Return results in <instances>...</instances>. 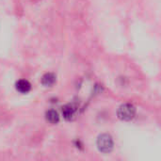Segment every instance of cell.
<instances>
[{
    "mask_svg": "<svg viewBox=\"0 0 161 161\" xmlns=\"http://www.w3.org/2000/svg\"><path fill=\"white\" fill-rule=\"evenodd\" d=\"M16 90L21 93H27L31 90L30 83L25 79H20L16 82Z\"/></svg>",
    "mask_w": 161,
    "mask_h": 161,
    "instance_id": "obj_4",
    "label": "cell"
},
{
    "mask_svg": "<svg viewBox=\"0 0 161 161\" xmlns=\"http://www.w3.org/2000/svg\"><path fill=\"white\" fill-rule=\"evenodd\" d=\"M114 142L112 137L108 134H102L97 139V148L104 154H108L112 151Z\"/></svg>",
    "mask_w": 161,
    "mask_h": 161,
    "instance_id": "obj_1",
    "label": "cell"
},
{
    "mask_svg": "<svg viewBox=\"0 0 161 161\" xmlns=\"http://www.w3.org/2000/svg\"><path fill=\"white\" fill-rule=\"evenodd\" d=\"M56 82V75L52 73H46L42 77V84L45 87H51Z\"/></svg>",
    "mask_w": 161,
    "mask_h": 161,
    "instance_id": "obj_5",
    "label": "cell"
},
{
    "mask_svg": "<svg viewBox=\"0 0 161 161\" xmlns=\"http://www.w3.org/2000/svg\"><path fill=\"white\" fill-rule=\"evenodd\" d=\"M75 113V107L73 104H67L62 108V116L65 120H71Z\"/></svg>",
    "mask_w": 161,
    "mask_h": 161,
    "instance_id": "obj_3",
    "label": "cell"
},
{
    "mask_svg": "<svg viewBox=\"0 0 161 161\" xmlns=\"http://www.w3.org/2000/svg\"><path fill=\"white\" fill-rule=\"evenodd\" d=\"M117 114L122 121H131L136 115V108L131 104H124L119 108Z\"/></svg>",
    "mask_w": 161,
    "mask_h": 161,
    "instance_id": "obj_2",
    "label": "cell"
},
{
    "mask_svg": "<svg viewBox=\"0 0 161 161\" xmlns=\"http://www.w3.org/2000/svg\"><path fill=\"white\" fill-rule=\"evenodd\" d=\"M45 118H46V121L49 122V123L52 124V125H56V124H58V121H59V115H58V113L56 110H54V109H50V110L46 111V113H45Z\"/></svg>",
    "mask_w": 161,
    "mask_h": 161,
    "instance_id": "obj_6",
    "label": "cell"
}]
</instances>
